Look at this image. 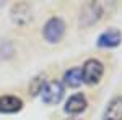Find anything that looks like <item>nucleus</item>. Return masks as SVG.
<instances>
[{
  "mask_svg": "<svg viewBox=\"0 0 122 120\" xmlns=\"http://www.w3.org/2000/svg\"><path fill=\"white\" fill-rule=\"evenodd\" d=\"M103 120H122V96H117L109 101Z\"/></svg>",
  "mask_w": 122,
  "mask_h": 120,
  "instance_id": "obj_9",
  "label": "nucleus"
},
{
  "mask_svg": "<svg viewBox=\"0 0 122 120\" xmlns=\"http://www.w3.org/2000/svg\"><path fill=\"white\" fill-rule=\"evenodd\" d=\"M0 5H2V2H0Z\"/></svg>",
  "mask_w": 122,
  "mask_h": 120,
  "instance_id": "obj_13",
  "label": "nucleus"
},
{
  "mask_svg": "<svg viewBox=\"0 0 122 120\" xmlns=\"http://www.w3.org/2000/svg\"><path fill=\"white\" fill-rule=\"evenodd\" d=\"M103 73H104V67H103V63H101L99 60H96V58L86 60L83 63V67H81L83 83L90 84V86L99 83L101 78H103Z\"/></svg>",
  "mask_w": 122,
  "mask_h": 120,
  "instance_id": "obj_1",
  "label": "nucleus"
},
{
  "mask_svg": "<svg viewBox=\"0 0 122 120\" xmlns=\"http://www.w3.org/2000/svg\"><path fill=\"white\" fill-rule=\"evenodd\" d=\"M83 83V76H81V67H73L64 75V84L68 88H78Z\"/></svg>",
  "mask_w": 122,
  "mask_h": 120,
  "instance_id": "obj_10",
  "label": "nucleus"
},
{
  "mask_svg": "<svg viewBox=\"0 0 122 120\" xmlns=\"http://www.w3.org/2000/svg\"><path fill=\"white\" fill-rule=\"evenodd\" d=\"M122 42V33L117 28H109L98 36V47L103 49H114Z\"/></svg>",
  "mask_w": 122,
  "mask_h": 120,
  "instance_id": "obj_5",
  "label": "nucleus"
},
{
  "mask_svg": "<svg viewBox=\"0 0 122 120\" xmlns=\"http://www.w3.org/2000/svg\"><path fill=\"white\" fill-rule=\"evenodd\" d=\"M68 120H80V119H76V117H72V119H68Z\"/></svg>",
  "mask_w": 122,
  "mask_h": 120,
  "instance_id": "obj_12",
  "label": "nucleus"
},
{
  "mask_svg": "<svg viewBox=\"0 0 122 120\" xmlns=\"http://www.w3.org/2000/svg\"><path fill=\"white\" fill-rule=\"evenodd\" d=\"M86 106H88V102H86V97H85L83 94H73L65 102L64 110L67 114H70V115H78V114L86 110Z\"/></svg>",
  "mask_w": 122,
  "mask_h": 120,
  "instance_id": "obj_6",
  "label": "nucleus"
},
{
  "mask_svg": "<svg viewBox=\"0 0 122 120\" xmlns=\"http://www.w3.org/2000/svg\"><path fill=\"white\" fill-rule=\"evenodd\" d=\"M64 91H65L64 89V84L60 83V81L52 80V81L46 83L44 89L41 92V97H42V101L46 102L47 106H54V104H59V102L62 101Z\"/></svg>",
  "mask_w": 122,
  "mask_h": 120,
  "instance_id": "obj_4",
  "label": "nucleus"
},
{
  "mask_svg": "<svg viewBox=\"0 0 122 120\" xmlns=\"http://www.w3.org/2000/svg\"><path fill=\"white\" fill-rule=\"evenodd\" d=\"M42 34H44V39H46L47 42H51V44L60 42V39L65 34V23L60 18L54 16V18H51L46 24H44Z\"/></svg>",
  "mask_w": 122,
  "mask_h": 120,
  "instance_id": "obj_3",
  "label": "nucleus"
},
{
  "mask_svg": "<svg viewBox=\"0 0 122 120\" xmlns=\"http://www.w3.org/2000/svg\"><path fill=\"white\" fill-rule=\"evenodd\" d=\"M11 19L20 26H25L31 21V8L28 3H16L11 7Z\"/></svg>",
  "mask_w": 122,
  "mask_h": 120,
  "instance_id": "obj_7",
  "label": "nucleus"
},
{
  "mask_svg": "<svg viewBox=\"0 0 122 120\" xmlns=\"http://www.w3.org/2000/svg\"><path fill=\"white\" fill-rule=\"evenodd\" d=\"M23 101L16 96H0V114H16L21 110Z\"/></svg>",
  "mask_w": 122,
  "mask_h": 120,
  "instance_id": "obj_8",
  "label": "nucleus"
},
{
  "mask_svg": "<svg viewBox=\"0 0 122 120\" xmlns=\"http://www.w3.org/2000/svg\"><path fill=\"white\" fill-rule=\"evenodd\" d=\"M46 76L44 75H39V76H36L33 81H31V84H29V92H31V96H38V94H41L42 92V89H44V86H46Z\"/></svg>",
  "mask_w": 122,
  "mask_h": 120,
  "instance_id": "obj_11",
  "label": "nucleus"
},
{
  "mask_svg": "<svg viewBox=\"0 0 122 120\" xmlns=\"http://www.w3.org/2000/svg\"><path fill=\"white\" fill-rule=\"evenodd\" d=\"M104 15V3L101 2H90L86 3L80 13V24L81 26H91L98 23Z\"/></svg>",
  "mask_w": 122,
  "mask_h": 120,
  "instance_id": "obj_2",
  "label": "nucleus"
}]
</instances>
